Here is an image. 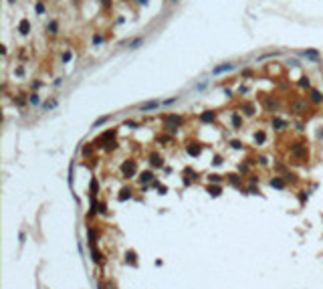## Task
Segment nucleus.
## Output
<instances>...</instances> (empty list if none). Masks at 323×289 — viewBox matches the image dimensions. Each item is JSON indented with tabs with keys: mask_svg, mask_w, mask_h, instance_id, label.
Returning <instances> with one entry per match:
<instances>
[{
	"mask_svg": "<svg viewBox=\"0 0 323 289\" xmlns=\"http://www.w3.org/2000/svg\"><path fill=\"white\" fill-rule=\"evenodd\" d=\"M123 172L125 174H133L135 172V162H125L123 164Z\"/></svg>",
	"mask_w": 323,
	"mask_h": 289,
	"instance_id": "nucleus-1",
	"label": "nucleus"
},
{
	"mask_svg": "<svg viewBox=\"0 0 323 289\" xmlns=\"http://www.w3.org/2000/svg\"><path fill=\"white\" fill-rule=\"evenodd\" d=\"M158 105H160L158 101H148V103H144V105H142V111H150V109H156Z\"/></svg>",
	"mask_w": 323,
	"mask_h": 289,
	"instance_id": "nucleus-2",
	"label": "nucleus"
},
{
	"mask_svg": "<svg viewBox=\"0 0 323 289\" xmlns=\"http://www.w3.org/2000/svg\"><path fill=\"white\" fill-rule=\"evenodd\" d=\"M230 69H232V65H230V63H226V65H220V67H216V69H214V73L218 75V73H224V71H230Z\"/></svg>",
	"mask_w": 323,
	"mask_h": 289,
	"instance_id": "nucleus-3",
	"label": "nucleus"
},
{
	"mask_svg": "<svg viewBox=\"0 0 323 289\" xmlns=\"http://www.w3.org/2000/svg\"><path fill=\"white\" fill-rule=\"evenodd\" d=\"M212 119H214L212 111H204V113H202V121H212Z\"/></svg>",
	"mask_w": 323,
	"mask_h": 289,
	"instance_id": "nucleus-4",
	"label": "nucleus"
},
{
	"mask_svg": "<svg viewBox=\"0 0 323 289\" xmlns=\"http://www.w3.org/2000/svg\"><path fill=\"white\" fill-rule=\"evenodd\" d=\"M142 42H144V38H142V36H140V38H135V40H131V42H129V49H137Z\"/></svg>",
	"mask_w": 323,
	"mask_h": 289,
	"instance_id": "nucleus-5",
	"label": "nucleus"
},
{
	"mask_svg": "<svg viewBox=\"0 0 323 289\" xmlns=\"http://www.w3.org/2000/svg\"><path fill=\"white\" fill-rule=\"evenodd\" d=\"M20 32H22V34L28 32V20H22V22H20Z\"/></svg>",
	"mask_w": 323,
	"mask_h": 289,
	"instance_id": "nucleus-6",
	"label": "nucleus"
},
{
	"mask_svg": "<svg viewBox=\"0 0 323 289\" xmlns=\"http://www.w3.org/2000/svg\"><path fill=\"white\" fill-rule=\"evenodd\" d=\"M271 184L277 186V188H283V186H285V182L281 180V178H273V182H271Z\"/></svg>",
	"mask_w": 323,
	"mask_h": 289,
	"instance_id": "nucleus-7",
	"label": "nucleus"
},
{
	"mask_svg": "<svg viewBox=\"0 0 323 289\" xmlns=\"http://www.w3.org/2000/svg\"><path fill=\"white\" fill-rule=\"evenodd\" d=\"M188 152H190L192 156H198V154H200V146H188Z\"/></svg>",
	"mask_w": 323,
	"mask_h": 289,
	"instance_id": "nucleus-8",
	"label": "nucleus"
},
{
	"mask_svg": "<svg viewBox=\"0 0 323 289\" xmlns=\"http://www.w3.org/2000/svg\"><path fill=\"white\" fill-rule=\"evenodd\" d=\"M93 261H95V263H101V261H103V255H101L99 251H95V249H93Z\"/></svg>",
	"mask_w": 323,
	"mask_h": 289,
	"instance_id": "nucleus-9",
	"label": "nucleus"
},
{
	"mask_svg": "<svg viewBox=\"0 0 323 289\" xmlns=\"http://www.w3.org/2000/svg\"><path fill=\"white\" fill-rule=\"evenodd\" d=\"M152 178H154V174H152V172H144V174H142V182H150Z\"/></svg>",
	"mask_w": 323,
	"mask_h": 289,
	"instance_id": "nucleus-10",
	"label": "nucleus"
},
{
	"mask_svg": "<svg viewBox=\"0 0 323 289\" xmlns=\"http://www.w3.org/2000/svg\"><path fill=\"white\" fill-rule=\"evenodd\" d=\"M311 97H313V101H321V99H323L319 91H313V93H311Z\"/></svg>",
	"mask_w": 323,
	"mask_h": 289,
	"instance_id": "nucleus-11",
	"label": "nucleus"
},
{
	"mask_svg": "<svg viewBox=\"0 0 323 289\" xmlns=\"http://www.w3.org/2000/svg\"><path fill=\"white\" fill-rule=\"evenodd\" d=\"M255 140H257V142H265V133H263V131H259L257 136H255Z\"/></svg>",
	"mask_w": 323,
	"mask_h": 289,
	"instance_id": "nucleus-12",
	"label": "nucleus"
},
{
	"mask_svg": "<svg viewBox=\"0 0 323 289\" xmlns=\"http://www.w3.org/2000/svg\"><path fill=\"white\" fill-rule=\"evenodd\" d=\"M49 29H51V32H57V22H51Z\"/></svg>",
	"mask_w": 323,
	"mask_h": 289,
	"instance_id": "nucleus-13",
	"label": "nucleus"
},
{
	"mask_svg": "<svg viewBox=\"0 0 323 289\" xmlns=\"http://www.w3.org/2000/svg\"><path fill=\"white\" fill-rule=\"evenodd\" d=\"M208 190H210L214 196H218V194H220V188H208Z\"/></svg>",
	"mask_w": 323,
	"mask_h": 289,
	"instance_id": "nucleus-14",
	"label": "nucleus"
},
{
	"mask_svg": "<svg viewBox=\"0 0 323 289\" xmlns=\"http://www.w3.org/2000/svg\"><path fill=\"white\" fill-rule=\"evenodd\" d=\"M101 40H103V36H95V38H93V42H95V44H99Z\"/></svg>",
	"mask_w": 323,
	"mask_h": 289,
	"instance_id": "nucleus-15",
	"label": "nucleus"
},
{
	"mask_svg": "<svg viewBox=\"0 0 323 289\" xmlns=\"http://www.w3.org/2000/svg\"><path fill=\"white\" fill-rule=\"evenodd\" d=\"M137 2H140V4H148V0H137Z\"/></svg>",
	"mask_w": 323,
	"mask_h": 289,
	"instance_id": "nucleus-16",
	"label": "nucleus"
}]
</instances>
